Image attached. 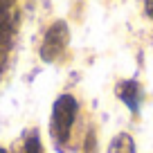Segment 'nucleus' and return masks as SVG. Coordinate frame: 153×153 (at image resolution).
I'll list each match as a JSON object with an SVG mask.
<instances>
[{
  "label": "nucleus",
  "instance_id": "nucleus-1",
  "mask_svg": "<svg viewBox=\"0 0 153 153\" xmlns=\"http://www.w3.org/2000/svg\"><path fill=\"white\" fill-rule=\"evenodd\" d=\"M76 117V99L72 95H61L54 101V110H52V137L56 144L68 142L72 133V124Z\"/></svg>",
  "mask_w": 153,
  "mask_h": 153
},
{
  "label": "nucleus",
  "instance_id": "nucleus-2",
  "mask_svg": "<svg viewBox=\"0 0 153 153\" xmlns=\"http://www.w3.org/2000/svg\"><path fill=\"white\" fill-rule=\"evenodd\" d=\"M65 45H68V25L63 20H59V23H54L48 29L43 43H41V56H43V61H54L65 50Z\"/></svg>",
  "mask_w": 153,
  "mask_h": 153
},
{
  "label": "nucleus",
  "instance_id": "nucleus-3",
  "mask_svg": "<svg viewBox=\"0 0 153 153\" xmlns=\"http://www.w3.org/2000/svg\"><path fill=\"white\" fill-rule=\"evenodd\" d=\"M117 95H120V99L124 101L131 110H137L140 108V97H142V90H140L137 81H122L120 88H117Z\"/></svg>",
  "mask_w": 153,
  "mask_h": 153
},
{
  "label": "nucleus",
  "instance_id": "nucleus-4",
  "mask_svg": "<svg viewBox=\"0 0 153 153\" xmlns=\"http://www.w3.org/2000/svg\"><path fill=\"white\" fill-rule=\"evenodd\" d=\"M108 153H135V142L131 135L126 133H120L117 137H113L108 146Z\"/></svg>",
  "mask_w": 153,
  "mask_h": 153
},
{
  "label": "nucleus",
  "instance_id": "nucleus-5",
  "mask_svg": "<svg viewBox=\"0 0 153 153\" xmlns=\"http://www.w3.org/2000/svg\"><path fill=\"white\" fill-rule=\"evenodd\" d=\"M25 153H43L41 137H38L36 131H32V133H29V137L25 140Z\"/></svg>",
  "mask_w": 153,
  "mask_h": 153
},
{
  "label": "nucleus",
  "instance_id": "nucleus-6",
  "mask_svg": "<svg viewBox=\"0 0 153 153\" xmlns=\"http://www.w3.org/2000/svg\"><path fill=\"white\" fill-rule=\"evenodd\" d=\"M7 27V7H5V0H0V36Z\"/></svg>",
  "mask_w": 153,
  "mask_h": 153
},
{
  "label": "nucleus",
  "instance_id": "nucleus-7",
  "mask_svg": "<svg viewBox=\"0 0 153 153\" xmlns=\"http://www.w3.org/2000/svg\"><path fill=\"white\" fill-rule=\"evenodd\" d=\"M144 11H146L149 18H153V0H146V5H144Z\"/></svg>",
  "mask_w": 153,
  "mask_h": 153
},
{
  "label": "nucleus",
  "instance_id": "nucleus-8",
  "mask_svg": "<svg viewBox=\"0 0 153 153\" xmlns=\"http://www.w3.org/2000/svg\"><path fill=\"white\" fill-rule=\"evenodd\" d=\"M0 153H7V151H5V149H0Z\"/></svg>",
  "mask_w": 153,
  "mask_h": 153
}]
</instances>
